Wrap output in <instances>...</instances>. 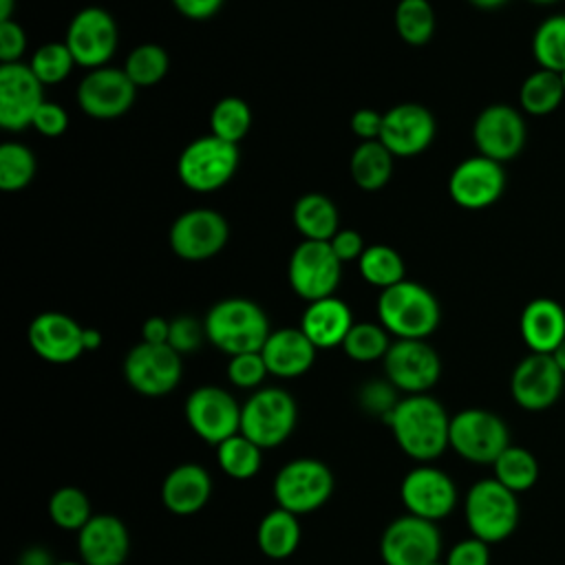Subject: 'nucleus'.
I'll return each mask as SVG.
<instances>
[{"label":"nucleus","mask_w":565,"mask_h":565,"mask_svg":"<svg viewBox=\"0 0 565 565\" xmlns=\"http://www.w3.org/2000/svg\"><path fill=\"white\" fill-rule=\"evenodd\" d=\"M212 490V477L203 466L179 463L161 481V503L177 516H192L207 505Z\"/></svg>","instance_id":"25"},{"label":"nucleus","mask_w":565,"mask_h":565,"mask_svg":"<svg viewBox=\"0 0 565 565\" xmlns=\"http://www.w3.org/2000/svg\"><path fill=\"white\" fill-rule=\"evenodd\" d=\"M298 422L294 395L278 386H260L241 404V433L263 450L282 446Z\"/></svg>","instance_id":"6"},{"label":"nucleus","mask_w":565,"mask_h":565,"mask_svg":"<svg viewBox=\"0 0 565 565\" xmlns=\"http://www.w3.org/2000/svg\"><path fill=\"white\" fill-rule=\"evenodd\" d=\"M342 276V263L333 254L329 241L302 238L287 265V278L296 296L307 302L333 296Z\"/></svg>","instance_id":"11"},{"label":"nucleus","mask_w":565,"mask_h":565,"mask_svg":"<svg viewBox=\"0 0 565 565\" xmlns=\"http://www.w3.org/2000/svg\"><path fill=\"white\" fill-rule=\"evenodd\" d=\"M521 340L530 353H552L565 338V309L554 298L530 300L519 318Z\"/></svg>","instance_id":"28"},{"label":"nucleus","mask_w":565,"mask_h":565,"mask_svg":"<svg viewBox=\"0 0 565 565\" xmlns=\"http://www.w3.org/2000/svg\"><path fill=\"white\" fill-rule=\"evenodd\" d=\"M384 424L399 450L417 463H430L450 448V415L428 393L399 397Z\"/></svg>","instance_id":"1"},{"label":"nucleus","mask_w":565,"mask_h":565,"mask_svg":"<svg viewBox=\"0 0 565 565\" xmlns=\"http://www.w3.org/2000/svg\"><path fill=\"white\" fill-rule=\"evenodd\" d=\"M468 2L481 11H494V9L503 7L508 0H468Z\"/></svg>","instance_id":"56"},{"label":"nucleus","mask_w":565,"mask_h":565,"mask_svg":"<svg viewBox=\"0 0 565 565\" xmlns=\"http://www.w3.org/2000/svg\"><path fill=\"white\" fill-rule=\"evenodd\" d=\"M463 516L470 536L492 545L505 541L516 530L521 508L512 490H508L494 477H488L472 483L466 492Z\"/></svg>","instance_id":"5"},{"label":"nucleus","mask_w":565,"mask_h":565,"mask_svg":"<svg viewBox=\"0 0 565 565\" xmlns=\"http://www.w3.org/2000/svg\"><path fill=\"white\" fill-rule=\"evenodd\" d=\"M318 349L302 333L300 327H282L269 333L267 342L260 349V355L267 364L269 375L294 380L305 375L316 362Z\"/></svg>","instance_id":"26"},{"label":"nucleus","mask_w":565,"mask_h":565,"mask_svg":"<svg viewBox=\"0 0 565 565\" xmlns=\"http://www.w3.org/2000/svg\"><path fill=\"white\" fill-rule=\"evenodd\" d=\"M377 320L395 340H426L441 322V307L428 287L404 278L380 291Z\"/></svg>","instance_id":"2"},{"label":"nucleus","mask_w":565,"mask_h":565,"mask_svg":"<svg viewBox=\"0 0 565 565\" xmlns=\"http://www.w3.org/2000/svg\"><path fill=\"white\" fill-rule=\"evenodd\" d=\"M170 338V320L161 318V316H150L143 324H141V340L150 342V344H168Z\"/></svg>","instance_id":"53"},{"label":"nucleus","mask_w":565,"mask_h":565,"mask_svg":"<svg viewBox=\"0 0 565 565\" xmlns=\"http://www.w3.org/2000/svg\"><path fill=\"white\" fill-rule=\"evenodd\" d=\"M29 66L38 75V79L44 86H49V84H60L71 75L75 66V57L68 51L66 42H46L40 49H35Z\"/></svg>","instance_id":"43"},{"label":"nucleus","mask_w":565,"mask_h":565,"mask_svg":"<svg viewBox=\"0 0 565 565\" xmlns=\"http://www.w3.org/2000/svg\"><path fill=\"white\" fill-rule=\"evenodd\" d=\"M44 102V84L29 64H0V126L4 130H24Z\"/></svg>","instance_id":"21"},{"label":"nucleus","mask_w":565,"mask_h":565,"mask_svg":"<svg viewBox=\"0 0 565 565\" xmlns=\"http://www.w3.org/2000/svg\"><path fill=\"white\" fill-rule=\"evenodd\" d=\"M38 170L35 154L20 141L0 143V190L18 192L24 190Z\"/></svg>","instance_id":"40"},{"label":"nucleus","mask_w":565,"mask_h":565,"mask_svg":"<svg viewBox=\"0 0 565 565\" xmlns=\"http://www.w3.org/2000/svg\"><path fill=\"white\" fill-rule=\"evenodd\" d=\"M472 141L479 154L499 163L510 161L525 146V119L508 104H490L472 124Z\"/></svg>","instance_id":"20"},{"label":"nucleus","mask_w":565,"mask_h":565,"mask_svg":"<svg viewBox=\"0 0 565 565\" xmlns=\"http://www.w3.org/2000/svg\"><path fill=\"white\" fill-rule=\"evenodd\" d=\"M494 479L514 494L530 490L539 481V461L523 446H508L492 463Z\"/></svg>","instance_id":"34"},{"label":"nucleus","mask_w":565,"mask_h":565,"mask_svg":"<svg viewBox=\"0 0 565 565\" xmlns=\"http://www.w3.org/2000/svg\"><path fill=\"white\" fill-rule=\"evenodd\" d=\"M230 241L225 216L210 207H194L174 218L170 225V249L190 263L214 258Z\"/></svg>","instance_id":"15"},{"label":"nucleus","mask_w":565,"mask_h":565,"mask_svg":"<svg viewBox=\"0 0 565 565\" xmlns=\"http://www.w3.org/2000/svg\"><path fill=\"white\" fill-rule=\"evenodd\" d=\"M207 340L227 355L260 351L271 329L267 313L249 298H223L203 318Z\"/></svg>","instance_id":"3"},{"label":"nucleus","mask_w":565,"mask_h":565,"mask_svg":"<svg viewBox=\"0 0 565 565\" xmlns=\"http://www.w3.org/2000/svg\"><path fill=\"white\" fill-rule=\"evenodd\" d=\"M33 128L44 137H60L68 128V113L55 102H42L33 117Z\"/></svg>","instance_id":"48"},{"label":"nucleus","mask_w":565,"mask_h":565,"mask_svg":"<svg viewBox=\"0 0 565 565\" xmlns=\"http://www.w3.org/2000/svg\"><path fill=\"white\" fill-rule=\"evenodd\" d=\"M102 342H104V335H102V331H97V329H93V327H84V349L86 351H95V349H99L102 347Z\"/></svg>","instance_id":"55"},{"label":"nucleus","mask_w":565,"mask_h":565,"mask_svg":"<svg viewBox=\"0 0 565 565\" xmlns=\"http://www.w3.org/2000/svg\"><path fill=\"white\" fill-rule=\"evenodd\" d=\"M397 35L411 46H424L435 33V11L428 0H399L395 7Z\"/></svg>","instance_id":"39"},{"label":"nucleus","mask_w":565,"mask_h":565,"mask_svg":"<svg viewBox=\"0 0 565 565\" xmlns=\"http://www.w3.org/2000/svg\"><path fill=\"white\" fill-rule=\"evenodd\" d=\"M335 490L331 468L316 457H296L280 466L271 481V494L278 508L296 516L320 510Z\"/></svg>","instance_id":"4"},{"label":"nucleus","mask_w":565,"mask_h":565,"mask_svg":"<svg viewBox=\"0 0 565 565\" xmlns=\"http://www.w3.org/2000/svg\"><path fill=\"white\" fill-rule=\"evenodd\" d=\"M391 344V333L380 322H355L342 342V351L355 362H375L384 360Z\"/></svg>","instance_id":"42"},{"label":"nucleus","mask_w":565,"mask_h":565,"mask_svg":"<svg viewBox=\"0 0 565 565\" xmlns=\"http://www.w3.org/2000/svg\"><path fill=\"white\" fill-rule=\"evenodd\" d=\"M532 57L539 68L561 73L565 68V13L541 20L532 35Z\"/></svg>","instance_id":"36"},{"label":"nucleus","mask_w":565,"mask_h":565,"mask_svg":"<svg viewBox=\"0 0 565 565\" xmlns=\"http://www.w3.org/2000/svg\"><path fill=\"white\" fill-rule=\"evenodd\" d=\"M26 49V33L15 20L0 22V60L2 64L20 62Z\"/></svg>","instance_id":"49"},{"label":"nucleus","mask_w":565,"mask_h":565,"mask_svg":"<svg viewBox=\"0 0 565 565\" xmlns=\"http://www.w3.org/2000/svg\"><path fill=\"white\" fill-rule=\"evenodd\" d=\"M26 340L33 353L51 364L75 362L86 351L84 327L62 311L38 313L26 329Z\"/></svg>","instance_id":"22"},{"label":"nucleus","mask_w":565,"mask_h":565,"mask_svg":"<svg viewBox=\"0 0 565 565\" xmlns=\"http://www.w3.org/2000/svg\"><path fill=\"white\" fill-rule=\"evenodd\" d=\"M203 340H207L205 335V327L203 322H199L196 318L192 316H177L170 320V338H168V344L179 353V355H185V353H192L196 351Z\"/></svg>","instance_id":"45"},{"label":"nucleus","mask_w":565,"mask_h":565,"mask_svg":"<svg viewBox=\"0 0 565 565\" xmlns=\"http://www.w3.org/2000/svg\"><path fill=\"white\" fill-rule=\"evenodd\" d=\"M291 218L296 230L307 241H331L340 230V214L335 203L320 192L302 194L294 203Z\"/></svg>","instance_id":"30"},{"label":"nucleus","mask_w":565,"mask_h":565,"mask_svg":"<svg viewBox=\"0 0 565 565\" xmlns=\"http://www.w3.org/2000/svg\"><path fill=\"white\" fill-rule=\"evenodd\" d=\"M329 245L342 265L351 263V260H360L362 252L366 249L360 232H355V230H338V234L329 241Z\"/></svg>","instance_id":"51"},{"label":"nucleus","mask_w":565,"mask_h":565,"mask_svg":"<svg viewBox=\"0 0 565 565\" xmlns=\"http://www.w3.org/2000/svg\"><path fill=\"white\" fill-rule=\"evenodd\" d=\"M510 446L508 424L492 411L463 408L450 417V448L466 461L492 466Z\"/></svg>","instance_id":"8"},{"label":"nucleus","mask_w":565,"mask_h":565,"mask_svg":"<svg viewBox=\"0 0 565 565\" xmlns=\"http://www.w3.org/2000/svg\"><path fill=\"white\" fill-rule=\"evenodd\" d=\"M358 269H360V276L369 285L377 287L380 291L404 280V274H406V265H404V258L399 256V252L388 245H382V243L369 245L362 252V256L358 260Z\"/></svg>","instance_id":"35"},{"label":"nucleus","mask_w":565,"mask_h":565,"mask_svg":"<svg viewBox=\"0 0 565 565\" xmlns=\"http://www.w3.org/2000/svg\"><path fill=\"white\" fill-rule=\"evenodd\" d=\"M393 154L380 141H360L349 159V172L360 190H382L393 174Z\"/></svg>","instance_id":"31"},{"label":"nucleus","mask_w":565,"mask_h":565,"mask_svg":"<svg viewBox=\"0 0 565 565\" xmlns=\"http://www.w3.org/2000/svg\"><path fill=\"white\" fill-rule=\"evenodd\" d=\"M137 86L124 68L99 66L88 71L77 86V104L93 119H117L135 102Z\"/></svg>","instance_id":"19"},{"label":"nucleus","mask_w":565,"mask_h":565,"mask_svg":"<svg viewBox=\"0 0 565 565\" xmlns=\"http://www.w3.org/2000/svg\"><path fill=\"white\" fill-rule=\"evenodd\" d=\"M57 565H84L82 561H57Z\"/></svg>","instance_id":"59"},{"label":"nucleus","mask_w":565,"mask_h":565,"mask_svg":"<svg viewBox=\"0 0 565 565\" xmlns=\"http://www.w3.org/2000/svg\"><path fill=\"white\" fill-rule=\"evenodd\" d=\"M503 190V166L483 154L459 161L448 177V194L463 210H486L501 199Z\"/></svg>","instance_id":"18"},{"label":"nucleus","mask_w":565,"mask_h":565,"mask_svg":"<svg viewBox=\"0 0 565 565\" xmlns=\"http://www.w3.org/2000/svg\"><path fill=\"white\" fill-rule=\"evenodd\" d=\"M168 66H170V60L166 49L154 42L135 46L124 62V71L137 88H148L159 84L166 77Z\"/></svg>","instance_id":"41"},{"label":"nucleus","mask_w":565,"mask_h":565,"mask_svg":"<svg viewBox=\"0 0 565 565\" xmlns=\"http://www.w3.org/2000/svg\"><path fill=\"white\" fill-rule=\"evenodd\" d=\"M117 22L102 7H86L77 11L66 29V46L75 57V64L93 71L106 66L117 51Z\"/></svg>","instance_id":"16"},{"label":"nucleus","mask_w":565,"mask_h":565,"mask_svg":"<svg viewBox=\"0 0 565 565\" xmlns=\"http://www.w3.org/2000/svg\"><path fill=\"white\" fill-rule=\"evenodd\" d=\"M183 415L190 430L214 448L241 433V404L227 388L216 384L196 386L185 397Z\"/></svg>","instance_id":"10"},{"label":"nucleus","mask_w":565,"mask_h":565,"mask_svg":"<svg viewBox=\"0 0 565 565\" xmlns=\"http://www.w3.org/2000/svg\"><path fill=\"white\" fill-rule=\"evenodd\" d=\"M563 99H565V88H563L561 75L556 71L536 68L534 73H530L523 79V84L519 88V102H521L523 113L534 115V117L554 113Z\"/></svg>","instance_id":"32"},{"label":"nucleus","mask_w":565,"mask_h":565,"mask_svg":"<svg viewBox=\"0 0 565 565\" xmlns=\"http://www.w3.org/2000/svg\"><path fill=\"white\" fill-rule=\"evenodd\" d=\"M441 532L437 523L415 514L393 519L380 536V558L384 565H433L441 561Z\"/></svg>","instance_id":"9"},{"label":"nucleus","mask_w":565,"mask_h":565,"mask_svg":"<svg viewBox=\"0 0 565 565\" xmlns=\"http://www.w3.org/2000/svg\"><path fill=\"white\" fill-rule=\"evenodd\" d=\"M384 113H377L373 108H358L351 115V130L360 141H375L382 132Z\"/></svg>","instance_id":"50"},{"label":"nucleus","mask_w":565,"mask_h":565,"mask_svg":"<svg viewBox=\"0 0 565 565\" xmlns=\"http://www.w3.org/2000/svg\"><path fill=\"white\" fill-rule=\"evenodd\" d=\"M530 2H534V4H552L556 0H530Z\"/></svg>","instance_id":"60"},{"label":"nucleus","mask_w":565,"mask_h":565,"mask_svg":"<svg viewBox=\"0 0 565 565\" xmlns=\"http://www.w3.org/2000/svg\"><path fill=\"white\" fill-rule=\"evenodd\" d=\"M49 519L66 532H79L93 516L90 499L75 486H62L49 497Z\"/></svg>","instance_id":"37"},{"label":"nucleus","mask_w":565,"mask_h":565,"mask_svg":"<svg viewBox=\"0 0 565 565\" xmlns=\"http://www.w3.org/2000/svg\"><path fill=\"white\" fill-rule=\"evenodd\" d=\"M15 565H57V561L44 545H29L22 550Z\"/></svg>","instance_id":"54"},{"label":"nucleus","mask_w":565,"mask_h":565,"mask_svg":"<svg viewBox=\"0 0 565 565\" xmlns=\"http://www.w3.org/2000/svg\"><path fill=\"white\" fill-rule=\"evenodd\" d=\"M252 126V108L245 99L236 95L221 97L210 113V130L212 135L236 143L249 132Z\"/></svg>","instance_id":"38"},{"label":"nucleus","mask_w":565,"mask_h":565,"mask_svg":"<svg viewBox=\"0 0 565 565\" xmlns=\"http://www.w3.org/2000/svg\"><path fill=\"white\" fill-rule=\"evenodd\" d=\"M300 539H302L300 516L278 505L269 510L256 527V545L260 554H265L271 561H285L291 554H296Z\"/></svg>","instance_id":"29"},{"label":"nucleus","mask_w":565,"mask_h":565,"mask_svg":"<svg viewBox=\"0 0 565 565\" xmlns=\"http://www.w3.org/2000/svg\"><path fill=\"white\" fill-rule=\"evenodd\" d=\"M360 406L371 413V415H377L382 419H386V415L393 411V406L397 404V388L384 377V380H373V382H366L362 388H360Z\"/></svg>","instance_id":"46"},{"label":"nucleus","mask_w":565,"mask_h":565,"mask_svg":"<svg viewBox=\"0 0 565 565\" xmlns=\"http://www.w3.org/2000/svg\"><path fill=\"white\" fill-rule=\"evenodd\" d=\"M124 380L146 397H163L172 393L183 375L181 355L170 344H135L124 358Z\"/></svg>","instance_id":"12"},{"label":"nucleus","mask_w":565,"mask_h":565,"mask_svg":"<svg viewBox=\"0 0 565 565\" xmlns=\"http://www.w3.org/2000/svg\"><path fill=\"white\" fill-rule=\"evenodd\" d=\"M552 358H554V362L558 364V369L563 371V375H565V338H563V342L550 353Z\"/></svg>","instance_id":"57"},{"label":"nucleus","mask_w":565,"mask_h":565,"mask_svg":"<svg viewBox=\"0 0 565 565\" xmlns=\"http://www.w3.org/2000/svg\"><path fill=\"white\" fill-rule=\"evenodd\" d=\"M399 499L408 514L437 523L452 514L459 494L446 470L433 463H417L404 475L399 483Z\"/></svg>","instance_id":"14"},{"label":"nucleus","mask_w":565,"mask_h":565,"mask_svg":"<svg viewBox=\"0 0 565 565\" xmlns=\"http://www.w3.org/2000/svg\"><path fill=\"white\" fill-rule=\"evenodd\" d=\"M13 9H15V0H0V22L11 20Z\"/></svg>","instance_id":"58"},{"label":"nucleus","mask_w":565,"mask_h":565,"mask_svg":"<svg viewBox=\"0 0 565 565\" xmlns=\"http://www.w3.org/2000/svg\"><path fill=\"white\" fill-rule=\"evenodd\" d=\"M563 382L565 375L550 353H527L510 375V395L523 411L541 413L558 402Z\"/></svg>","instance_id":"17"},{"label":"nucleus","mask_w":565,"mask_h":565,"mask_svg":"<svg viewBox=\"0 0 565 565\" xmlns=\"http://www.w3.org/2000/svg\"><path fill=\"white\" fill-rule=\"evenodd\" d=\"M382 366L384 377L404 395L428 393L441 377V358L426 340H393Z\"/></svg>","instance_id":"13"},{"label":"nucleus","mask_w":565,"mask_h":565,"mask_svg":"<svg viewBox=\"0 0 565 565\" xmlns=\"http://www.w3.org/2000/svg\"><path fill=\"white\" fill-rule=\"evenodd\" d=\"M353 324L355 320L349 305L340 300L335 294L307 302V309L302 311L300 318L302 333L313 342L318 351L342 347Z\"/></svg>","instance_id":"27"},{"label":"nucleus","mask_w":565,"mask_h":565,"mask_svg":"<svg viewBox=\"0 0 565 565\" xmlns=\"http://www.w3.org/2000/svg\"><path fill=\"white\" fill-rule=\"evenodd\" d=\"M433 565H446V563H444V561H437V563H433Z\"/></svg>","instance_id":"62"},{"label":"nucleus","mask_w":565,"mask_h":565,"mask_svg":"<svg viewBox=\"0 0 565 565\" xmlns=\"http://www.w3.org/2000/svg\"><path fill=\"white\" fill-rule=\"evenodd\" d=\"M435 117L422 104H397L384 113L380 141L393 157L422 154L435 139Z\"/></svg>","instance_id":"23"},{"label":"nucleus","mask_w":565,"mask_h":565,"mask_svg":"<svg viewBox=\"0 0 565 565\" xmlns=\"http://www.w3.org/2000/svg\"><path fill=\"white\" fill-rule=\"evenodd\" d=\"M236 168L238 146L212 132L190 141L177 159V174L181 183L201 194L221 190L234 177Z\"/></svg>","instance_id":"7"},{"label":"nucleus","mask_w":565,"mask_h":565,"mask_svg":"<svg viewBox=\"0 0 565 565\" xmlns=\"http://www.w3.org/2000/svg\"><path fill=\"white\" fill-rule=\"evenodd\" d=\"M218 468L234 481H249L263 466V448L236 433L216 446Z\"/></svg>","instance_id":"33"},{"label":"nucleus","mask_w":565,"mask_h":565,"mask_svg":"<svg viewBox=\"0 0 565 565\" xmlns=\"http://www.w3.org/2000/svg\"><path fill=\"white\" fill-rule=\"evenodd\" d=\"M558 75H561V82H563V88H565V68Z\"/></svg>","instance_id":"61"},{"label":"nucleus","mask_w":565,"mask_h":565,"mask_svg":"<svg viewBox=\"0 0 565 565\" xmlns=\"http://www.w3.org/2000/svg\"><path fill=\"white\" fill-rule=\"evenodd\" d=\"M223 2L225 0H172L174 9L190 20L212 18L223 7Z\"/></svg>","instance_id":"52"},{"label":"nucleus","mask_w":565,"mask_h":565,"mask_svg":"<svg viewBox=\"0 0 565 565\" xmlns=\"http://www.w3.org/2000/svg\"><path fill=\"white\" fill-rule=\"evenodd\" d=\"M77 552L84 565H124L130 552L126 523L115 514H93L77 532Z\"/></svg>","instance_id":"24"},{"label":"nucleus","mask_w":565,"mask_h":565,"mask_svg":"<svg viewBox=\"0 0 565 565\" xmlns=\"http://www.w3.org/2000/svg\"><path fill=\"white\" fill-rule=\"evenodd\" d=\"M225 371H227L230 384H234L236 388H245V391L260 388V384L269 375L260 351L230 355V362H227Z\"/></svg>","instance_id":"44"},{"label":"nucleus","mask_w":565,"mask_h":565,"mask_svg":"<svg viewBox=\"0 0 565 565\" xmlns=\"http://www.w3.org/2000/svg\"><path fill=\"white\" fill-rule=\"evenodd\" d=\"M444 563L446 565H490V545L477 536H468L463 541H457L448 550Z\"/></svg>","instance_id":"47"}]
</instances>
